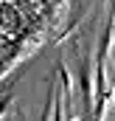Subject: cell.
I'll list each match as a JSON object with an SVG mask.
<instances>
[{"mask_svg":"<svg viewBox=\"0 0 115 121\" xmlns=\"http://www.w3.org/2000/svg\"><path fill=\"white\" fill-rule=\"evenodd\" d=\"M82 93H84V104L93 107V85H90V59L82 62Z\"/></svg>","mask_w":115,"mask_h":121,"instance_id":"6da1fadb","label":"cell"},{"mask_svg":"<svg viewBox=\"0 0 115 121\" xmlns=\"http://www.w3.org/2000/svg\"><path fill=\"white\" fill-rule=\"evenodd\" d=\"M8 104H11V93H8V96H3V101H0V116L8 110Z\"/></svg>","mask_w":115,"mask_h":121,"instance_id":"7a4b0ae2","label":"cell"},{"mask_svg":"<svg viewBox=\"0 0 115 121\" xmlns=\"http://www.w3.org/2000/svg\"><path fill=\"white\" fill-rule=\"evenodd\" d=\"M70 121H79V118H73V116H70Z\"/></svg>","mask_w":115,"mask_h":121,"instance_id":"3957f363","label":"cell"}]
</instances>
